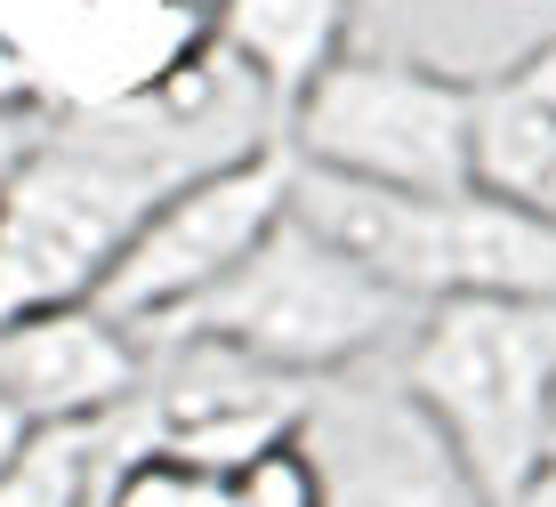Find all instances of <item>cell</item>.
<instances>
[{
	"mask_svg": "<svg viewBox=\"0 0 556 507\" xmlns=\"http://www.w3.org/2000/svg\"><path fill=\"white\" fill-rule=\"evenodd\" d=\"M202 129L210 122H186L138 89L113 113H89L33 145L0 178V315L33 299H81L169 186L202 162H226L194 145Z\"/></svg>",
	"mask_w": 556,
	"mask_h": 507,
	"instance_id": "cell-1",
	"label": "cell"
},
{
	"mask_svg": "<svg viewBox=\"0 0 556 507\" xmlns=\"http://www.w3.org/2000/svg\"><path fill=\"white\" fill-rule=\"evenodd\" d=\"M412 322H419L412 290L371 275L315 226L282 218L235 275L210 282L169 322H153L146 339L226 346V355H251L266 370H291V379H339V370H363L371 355L404 346Z\"/></svg>",
	"mask_w": 556,
	"mask_h": 507,
	"instance_id": "cell-2",
	"label": "cell"
},
{
	"mask_svg": "<svg viewBox=\"0 0 556 507\" xmlns=\"http://www.w3.org/2000/svg\"><path fill=\"white\" fill-rule=\"evenodd\" d=\"M395 379L428 403L492 507L548 459L556 395V306L541 299H428L395 346Z\"/></svg>",
	"mask_w": 556,
	"mask_h": 507,
	"instance_id": "cell-3",
	"label": "cell"
},
{
	"mask_svg": "<svg viewBox=\"0 0 556 507\" xmlns=\"http://www.w3.org/2000/svg\"><path fill=\"white\" fill-rule=\"evenodd\" d=\"M476 105L484 81H452L395 56H323L291 89L282 145L299 162L348 178L412 186V193H468L476 186Z\"/></svg>",
	"mask_w": 556,
	"mask_h": 507,
	"instance_id": "cell-4",
	"label": "cell"
},
{
	"mask_svg": "<svg viewBox=\"0 0 556 507\" xmlns=\"http://www.w3.org/2000/svg\"><path fill=\"white\" fill-rule=\"evenodd\" d=\"M291 169H299V153L282 138H251L226 162H202L194 178H178L129 226V242L105 258L89 299L146 339L153 322L194 306L210 282H226L266 233L291 218Z\"/></svg>",
	"mask_w": 556,
	"mask_h": 507,
	"instance_id": "cell-5",
	"label": "cell"
},
{
	"mask_svg": "<svg viewBox=\"0 0 556 507\" xmlns=\"http://www.w3.org/2000/svg\"><path fill=\"white\" fill-rule=\"evenodd\" d=\"M299 435L323 459V507H492L404 379L363 386L355 370L323 379Z\"/></svg>",
	"mask_w": 556,
	"mask_h": 507,
	"instance_id": "cell-6",
	"label": "cell"
},
{
	"mask_svg": "<svg viewBox=\"0 0 556 507\" xmlns=\"http://www.w3.org/2000/svg\"><path fill=\"white\" fill-rule=\"evenodd\" d=\"M153 379V346L98 299H33L0 315V395L33 427L129 411Z\"/></svg>",
	"mask_w": 556,
	"mask_h": 507,
	"instance_id": "cell-7",
	"label": "cell"
},
{
	"mask_svg": "<svg viewBox=\"0 0 556 507\" xmlns=\"http://www.w3.org/2000/svg\"><path fill=\"white\" fill-rule=\"evenodd\" d=\"M153 379H146V435L169 443L194 467H242L275 435L306 419L323 379H291L226 346H186V339H146Z\"/></svg>",
	"mask_w": 556,
	"mask_h": 507,
	"instance_id": "cell-8",
	"label": "cell"
},
{
	"mask_svg": "<svg viewBox=\"0 0 556 507\" xmlns=\"http://www.w3.org/2000/svg\"><path fill=\"white\" fill-rule=\"evenodd\" d=\"M146 443V395L105 419H41L0 467V507H98L113 459Z\"/></svg>",
	"mask_w": 556,
	"mask_h": 507,
	"instance_id": "cell-9",
	"label": "cell"
},
{
	"mask_svg": "<svg viewBox=\"0 0 556 507\" xmlns=\"http://www.w3.org/2000/svg\"><path fill=\"white\" fill-rule=\"evenodd\" d=\"M476 186L556 218V113L516 97L508 81H492L476 105Z\"/></svg>",
	"mask_w": 556,
	"mask_h": 507,
	"instance_id": "cell-10",
	"label": "cell"
},
{
	"mask_svg": "<svg viewBox=\"0 0 556 507\" xmlns=\"http://www.w3.org/2000/svg\"><path fill=\"white\" fill-rule=\"evenodd\" d=\"M235 483H242V507H323V459L306 452L299 427L242 459Z\"/></svg>",
	"mask_w": 556,
	"mask_h": 507,
	"instance_id": "cell-11",
	"label": "cell"
},
{
	"mask_svg": "<svg viewBox=\"0 0 556 507\" xmlns=\"http://www.w3.org/2000/svg\"><path fill=\"white\" fill-rule=\"evenodd\" d=\"M186 492H194V459H178L169 443L146 435V443H129V452L113 459L98 507H186Z\"/></svg>",
	"mask_w": 556,
	"mask_h": 507,
	"instance_id": "cell-12",
	"label": "cell"
},
{
	"mask_svg": "<svg viewBox=\"0 0 556 507\" xmlns=\"http://www.w3.org/2000/svg\"><path fill=\"white\" fill-rule=\"evenodd\" d=\"M508 89H516V97H532V105H548V113H556V33H548V41L532 49V56H525V65H516V73H508Z\"/></svg>",
	"mask_w": 556,
	"mask_h": 507,
	"instance_id": "cell-13",
	"label": "cell"
},
{
	"mask_svg": "<svg viewBox=\"0 0 556 507\" xmlns=\"http://www.w3.org/2000/svg\"><path fill=\"white\" fill-rule=\"evenodd\" d=\"M33 105H41V73L0 41V113H33Z\"/></svg>",
	"mask_w": 556,
	"mask_h": 507,
	"instance_id": "cell-14",
	"label": "cell"
},
{
	"mask_svg": "<svg viewBox=\"0 0 556 507\" xmlns=\"http://www.w3.org/2000/svg\"><path fill=\"white\" fill-rule=\"evenodd\" d=\"M186 507H242L235 467H194V492H186Z\"/></svg>",
	"mask_w": 556,
	"mask_h": 507,
	"instance_id": "cell-15",
	"label": "cell"
},
{
	"mask_svg": "<svg viewBox=\"0 0 556 507\" xmlns=\"http://www.w3.org/2000/svg\"><path fill=\"white\" fill-rule=\"evenodd\" d=\"M508 507H556V459H541L525 483H516V499Z\"/></svg>",
	"mask_w": 556,
	"mask_h": 507,
	"instance_id": "cell-16",
	"label": "cell"
},
{
	"mask_svg": "<svg viewBox=\"0 0 556 507\" xmlns=\"http://www.w3.org/2000/svg\"><path fill=\"white\" fill-rule=\"evenodd\" d=\"M25 427H33V419L16 411L9 395H0V467H9V452H16V443H25Z\"/></svg>",
	"mask_w": 556,
	"mask_h": 507,
	"instance_id": "cell-17",
	"label": "cell"
},
{
	"mask_svg": "<svg viewBox=\"0 0 556 507\" xmlns=\"http://www.w3.org/2000/svg\"><path fill=\"white\" fill-rule=\"evenodd\" d=\"M548 459H556V395H548Z\"/></svg>",
	"mask_w": 556,
	"mask_h": 507,
	"instance_id": "cell-18",
	"label": "cell"
}]
</instances>
